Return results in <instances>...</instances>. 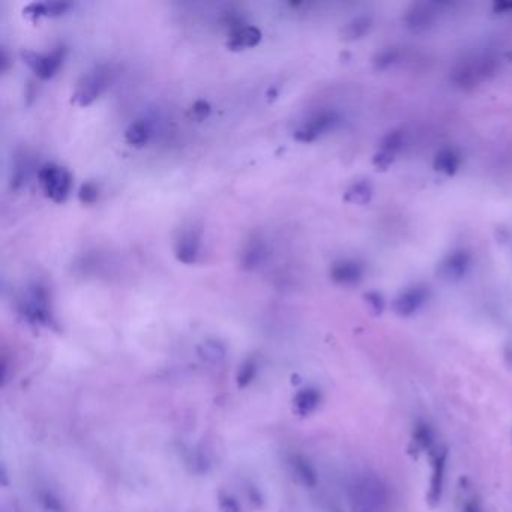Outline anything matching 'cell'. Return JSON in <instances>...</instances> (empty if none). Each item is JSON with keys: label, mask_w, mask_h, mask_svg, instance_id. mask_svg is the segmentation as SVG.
<instances>
[{"label": "cell", "mask_w": 512, "mask_h": 512, "mask_svg": "<svg viewBox=\"0 0 512 512\" xmlns=\"http://www.w3.org/2000/svg\"><path fill=\"white\" fill-rule=\"evenodd\" d=\"M446 463H447V451L445 447H442V450H438L433 455L431 478L427 493V501L431 508H436L440 503V499L443 494V485H445Z\"/></svg>", "instance_id": "ba28073f"}, {"label": "cell", "mask_w": 512, "mask_h": 512, "mask_svg": "<svg viewBox=\"0 0 512 512\" xmlns=\"http://www.w3.org/2000/svg\"><path fill=\"white\" fill-rule=\"evenodd\" d=\"M18 308L21 316L32 325L48 326L53 322L47 287L40 283H32L24 289Z\"/></svg>", "instance_id": "7a4b0ae2"}, {"label": "cell", "mask_w": 512, "mask_h": 512, "mask_svg": "<svg viewBox=\"0 0 512 512\" xmlns=\"http://www.w3.org/2000/svg\"><path fill=\"white\" fill-rule=\"evenodd\" d=\"M71 8L68 2H33L24 6L23 12L26 17L40 18V17H59L63 16Z\"/></svg>", "instance_id": "7c38bea8"}, {"label": "cell", "mask_w": 512, "mask_h": 512, "mask_svg": "<svg viewBox=\"0 0 512 512\" xmlns=\"http://www.w3.org/2000/svg\"><path fill=\"white\" fill-rule=\"evenodd\" d=\"M369 194H371V191L367 184H356L347 191L345 199L353 203H365L368 200Z\"/></svg>", "instance_id": "d6986e66"}, {"label": "cell", "mask_w": 512, "mask_h": 512, "mask_svg": "<svg viewBox=\"0 0 512 512\" xmlns=\"http://www.w3.org/2000/svg\"><path fill=\"white\" fill-rule=\"evenodd\" d=\"M337 122V114L332 111H318L311 118L305 119L293 133L294 140L302 143H311L320 135L329 131Z\"/></svg>", "instance_id": "8992f818"}, {"label": "cell", "mask_w": 512, "mask_h": 512, "mask_svg": "<svg viewBox=\"0 0 512 512\" xmlns=\"http://www.w3.org/2000/svg\"><path fill=\"white\" fill-rule=\"evenodd\" d=\"M111 79H113V72L106 65H98L84 72L79 83H77L75 91L72 94L74 104L80 107L92 104V102L98 99L101 94L110 86Z\"/></svg>", "instance_id": "3957f363"}, {"label": "cell", "mask_w": 512, "mask_h": 512, "mask_svg": "<svg viewBox=\"0 0 512 512\" xmlns=\"http://www.w3.org/2000/svg\"><path fill=\"white\" fill-rule=\"evenodd\" d=\"M438 164H439L440 170L451 173L458 165V158L454 155L452 152H446V153H443V155H440L438 158Z\"/></svg>", "instance_id": "7402d4cb"}, {"label": "cell", "mask_w": 512, "mask_h": 512, "mask_svg": "<svg viewBox=\"0 0 512 512\" xmlns=\"http://www.w3.org/2000/svg\"><path fill=\"white\" fill-rule=\"evenodd\" d=\"M425 302V290L424 289H412L403 293L401 296L395 301L394 308L396 314L400 316H412L416 313Z\"/></svg>", "instance_id": "8fae6325"}, {"label": "cell", "mask_w": 512, "mask_h": 512, "mask_svg": "<svg viewBox=\"0 0 512 512\" xmlns=\"http://www.w3.org/2000/svg\"><path fill=\"white\" fill-rule=\"evenodd\" d=\"M352 512H382L388 503V489L376 475H362L350 485Z\"/></svg>", "instance_id": "6da1fadb"}, {"label": "cell", "mask_w": 512, "mask_h": 512, "mask_svg": "<svg viewBox=\"0 0 512 512\" xmlns=\"http://www.w3.org/2000/svg\"><path fill=\"white\" fill-rule=\"evenodd\" d=\"M266 255H267V250L263 239L259 236H252L244 245V248H242L240 266L244 267L245 271H254V269H257L259 266L263 265V262L266 260Z\"/></svg>", "instance_id": "30bf717a"}, {"label": "cell", "mask_w": 512, "mask_h": 512, "mask_svg": "<svg viewBox=\"0 0 512 512\" xmlns=\"http://www.w3.org/2000/svg\"><path fill=\"white\" fill-rule=\"evenodd\" d=\"M152 135V128L148 121H135L125 131V140L133 146H143L149 142Z\"/></svg>", "instance_id": "2e32d148"}, {"label": "cell", "mask_w": 512, "mask_h": 512, "mask_svg": "<svg viewBox=\"0 0 512 512\" xmlns=\"http://www.w3.org/2000/svg\"><path fill=\"white\" fill-rule=\"evenodd\" d=\"M67 56V48L63 45L56 47L51 50L50 53H33V51H23L21 57L28 63V67L33 71L36 77H40L43 80H48L51 77H55L59 68L62 67L63 60Z\"/></svg>", "instance_id": "5b68a950"}, {"label": "cell", "mask_w": 512, "mask_h": 512, "mask_svg": "<svg viewBox=\"0 0 512 512\" xmlns=\"http://www.w3.org/2000/svg\"><path fill=\"white\" fill-rule=\"evenodd\" d=\"M446 266H447V275L460 277L464 272L466 260L463 255H454V257L450 260V265H446Z\"/></svg>", "instance_id": "cb8c5ba5"}, {"label": "cell", "mask_w": 512, "mask_h": 512, "mask_svg": "<svg viewBox=\"0 0 512 512\" xmlns=\"http://www.w3.org/2000/svg\"><path fill=\"white\" fill-rule=\"evenodd\" d=\"M255 369H257V367H255V362H254V361H248L247 364L242 365V368H240V371H239V376H238L239 386L248 385V383L251 382V379H252L254 374H255Z\"/></svg>", "instance_id": "44dd1931"}, {"label": "cell", "mask_w": 512, "mask_h": 512, "mask_svg": "<svg viewBox=\"0 0 512 512\" xmlns=\"http://www.w3.org/2000/svg\"><path fill=\"white\" fill-rule=\"evenodd\" d=\"M38 182H40L44 194L56 203H63L72 187V176L71 173L57 164H44L43 167L38 170Z\"/></svg>", "instance_id": "277c9868"}, {"label": "cell", "mask_w": 512, "mask_h": 512, "mask_svg": "<svg viewBox=\"0 0 512 512\" xmlns=\"http://www.w3.org/2000/svg\"><path fill=\"white\" fill-rule=\"evenodd\" d=\"M209 113H211V106L203 99L194 102V106L191 107V116H193L196 121L206 119L209 116Z\"/></svg>", "instance_id": "603a6c76"}, {"label": "cell", "mask_w": 512, "mask_h": 512, "mask_svg": "<svg viewBox=\"0 0 512 512\" xmlns=\"http://www.w3.org/2000/svg\"><path fill=\"white\" fill-rule=\"evenodd\" d=\"M260 41H262V32L255 28V26L245 23L239 26V28L233 29L232 32H228L227 47L230 50L240 51L259 45Z\"/></svg>", "instance_id": "9c48e42d"}, {"label": "cell", "mask_w": 512, "mask_h": 512, "mask_svg": "<svg viewBox=\"0 0 512 512\" xmlns=\"http://www.w3.org/2000/svg\"><path fill=\"white\" fill-rule=\"evenodd\" d=\"M463 512H479V509H478V506L475 505V503H466L464 505V511Z\"/></svg>", "instance_id": "484cf974"}, {"label": "cell", "mask_w": 512, "mask_h": 512, "mask_svg": "<svg viewBox=\"0 0 512 512\" xmlns=\"http://www.w3.org/2000/svg\"><path fill=\"white\" fill-rule=\"evenodd\" d=\"M320 400H322V395L316 388L302 389L294 399V411L298 415L308 416L318 407Z\"/></svg>", "instance_id": "5bb4252c"}, {"label": "cell", "mask_w": 512, "mask_h": 512, "mask_svg": "<svg viewBox=\"0 0 512 512\" xmlns=\"http://www.w3.org/2000/svg\"><path fill=\"white\" fill-rule=\"evenodd\" d=\"M293 467H294V473H296L298 478L301 479L302 484H305L306 487H314L317 484V475L314 467L310 464V462H306L305 458L302 457H296L293 460Z\"/></svg>", "instance_id": "e0dca14e"}, {"label": "cell", "mask_w": 512, "mask_h": 512, "mask_svg": "<svg viewBox=\"0 0 512 512\" xmlns=\"http://www.w3.org/2000/svg\"><path fill=\"white\" fill-rule=\"evenodd\" d=\"M330 277L338 284H353L361 278V269L353 262H340L332 266Z\"/></svg>", "instance_id": "9a60e30c"}, {"label": "cell", "mask_w": 512, "mask_h": 512, "mask_svg": "<svg viewBox=\"0 0 512 512\" xmlns=\"http://www.w3.org/2000/svg\"><path fill=\"white\" fill-rule=\"evenodd\" d=\"M99 196V189L95 184L92 182H86L84 185H82L80 193H79V199L82 203L84 204H92L98 200Z\"/></svg>", "instance_id": "ffe728a7"}, {"label": "cell", "mask_w": 512, "mask_h": 512, "mask_svg": "<svg viewBox=\"0 0 512 512\" xmlns=\"http://www.w3.org/2000/svg\"><path fill=\"white\" fill-rule=\"evenodd\" d=\"M223 508H224V511L228 509V512H240L238 503L233 501L232 497H226V499H224V501H223Z\"/></svg>", "instance_id": "d4e9b609"}, {"label": "cell", "mask_w": 512, "mask_h": 512, "mask_svg": "<svg viewBox=\"0 0 512 512\" xmlns=\"http://www.w3.org/2000/svg\"><path fill=\"white\" fill-rule=\"evenodd\" d=\"M201 254V233L199 228L188 227L179 232L174 239L176 259L185 265H194Z\"/></svg>", "instance_id": "52a82bcc"}, {"label": "cell", "mask_w": 512, "mask_h": 512, "mask_svg": "<svg viewBox=\"0 0 512 512\" xmlns=\"http://www.w3.org/2000/svg\"><path fill=\"white\" fill-rule=\"evenodd\" d=\"M200 352L204 357H206V360H212V361H218L224 356V347L216 341L203 343L200 347Z\"/></svg>", "instance_id": "ac0fdd59"}, {"label": "cell", "mask_w": 512, "mask_h": 512, "mask_svg": "<svg viewBox=\"0 0 512 512\" xmlns=\"http://www.w3.org/2000/svg\"><path fill=\"white\" fill-rule=\"evenodd\" d=\"M434 445V433L431 427L424 421H418L412 433L411 451L415 454L431 451Z\"/></svg>", "instance_id": "4fadbf2b"}]
</instances>
